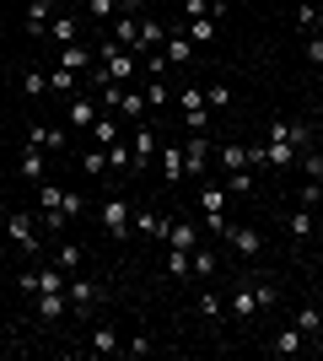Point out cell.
I'll list each match as a JSON object with an SVG mask.
<instances>
[{"label":"cell","mask_w":323,"mask_h":361,"mask_svg":"<svg viewBox=\"0 0 323 361\" xmlns=\"http://www.w3.org/2000/svg\"><path fill=\"white\" fill-rule=\"evenodd\" d=\"M92 54H97V65L108 71V81H113V87H140V75H146V71H140V54H129V49L113 44V38H103Z\"/></svg>","instance_id":"6da1fadb"},{"label":"cell","mask_w":323,"mask_h":361,"mask_svg":"<svg viewBox=\"0 0 323 361\" xmlns=\"http://www.w3.org/2000/svg\"><path fill=\"white\" fill-rule=\"evenodd\" d=\"M97 221H103V232L108 238H129V232H135V205H129V200H103V205H97Z\"/></svg>","instance_id":"7a4b0ae2"},{"label":"cell","mask_w":323,"mask_h":361,"mask_svg":"<svg viewBox=\"0 0 323 361\" xmlns=\"http://www.w3.org/2000/svg\"><path fill=\"white\" fill-rule=\"evenodd\" d=\"M16 286L27 291V297H38V291H65V286H70V270H60V264H44V270H22V275H16Z\"/></svg>","instance_id":"3957f363"},{"label":"cell","mask_w":323,"mask_h":361,"mask_svg":"<svg viewBox=\"0 0 323 361\" xmlns=\"http://www.w3.org/2000/svg\"><path fill=\"white\" fill-rule=\"evenodd\" d=\"M200 211H205V221H210V232H227V226H232V216H227V183H205V189H200Z\"/></svg>","instance_id":"277c9868"},{"label":"cell","mask_w":323,"mask_h":361,"mask_svg":"<svg viewBox=\"0 0 323 361\" xmlns=\"http://www.w3.org/2000/svg\"><path fill=\"white\" fill-rule=\"evenodd\" d=\"M6 232H11V243H22L27 248V259H44V232H38V221L32 216H6Z\"/></svg>","instance_id":"5b68a950"},{"label":"cell","mask_w":323,"mask_h":361,"mask_svg":"<svg viewBox=\"0 0 323 361\" xmlns=\"http://www.w3.org/2000/svg\"><path fill=\"white\" fill-rule=\"evenodd\" d=\"M65 297H70V313L87 318L97 302H103V286H97V281H70V286H65Z\"/></svg>","instance_id":"8992f818"},{"label":"cell","mask_w":323,"mask_h":361,"mask_svg":"<svg viewBox=\"0 0 323 361\" xmlns=\"http://www.w3.org/2000/svg\"><path fill=\"white\" fill-rule=\"evenodd\" d=\"M221 238H227L232 248H237V254H248V259H253V254H264V232H259V226H227Z\"/></svg>","instance_id":"52a82bcc"},{"label":"cell","mask_w":323,"mask_h":361,"mask_svg":"<svg viewBox=\"0 0 323 361\" xmlns=\"http://www.w3.org/2000/svg\"><path fill=\"white\" fill-rule=\"evenodd\" d=\"M129 151H135V167H146L156 157V135H151V124H129Z\"/></svg>","instance_id":"ba28073f"},{"label":"cell","mask_w":323,"mask_h":361,"mask_svg":"<svg viewBox=\"0 0 323 361\" xmlns=\"http://www.w3.org/2000/svg\"><path fill=\"white\" fill-rule=\"evenodd\" d=\"M65 313H70V297H65V291H38V318H44V324H60Z\"/></svg>","instance_id":"9c48e42d"},{"label":"cell","mask_w":323,"mask_h":361,"mask_svg":"<svg viewBox=\"0 0 323 361\" xmlns=\"http://www.w3.org/2000/svg\"><path fill=\"white\" fill-rule=\"evenodd\" d=\"M227 307H232V318H243V324H248L253 313H259V297H253V281H243V286L232 291V297H227Z\"/></svg>","instance_id":"30bf717a"},{"label":"cell","mask_w":323,"mask_h":361,"mask_svg":"<svg viewBox=\"0 0 323 361\" xmlns=\"http://www.w3.org/2000/svg\"><path fill=\"white\" fill-rule=\"evenodd\" d=\"M54 0H27V32H32V44H38V38H44L49 32V22H54Z\"/></svg>","instance_id":"8fae6325"},{"label":"cell","mask_w":323,"mask_h":361,"mask_svg":"<svg viewBox=\"0 0 323 361\" xmlns=\"http://www.w3.org/2000/svg\"><path fill=\"white\" fill-rule=\"evenodd\" d=\"M113 44H124V49L140 44V16L135 11H119V16H113Z\"/></svg>","instance_id":"7c38bea8"},{"label":"cell","mask_w":323,"mask_h":361,"mask_svg":"<svg viewBox=\"0 0 323 361\" xmlns=\"http://www.w3.org/2000/svg\"><path fill=\"white\" fill-rule=\"evenodd\" d=\"M270 350H275V356H302V350H308V334L291 324V329H280L275 340H270Z\"/></svg>","instance_id":"4fadbf2b"},{"label":"cell","mask_w":323,"mask_h":361,"mask_svg":"<svg viewBox=\"0 0 323 361\" xmlns=\"http://www.w3.org/2000/svg\"><path fill=\"white\" fill-rule=\"evenodd\" d=\"M97 114H103V103H92V97H70V124H76V130H92L97 124Z\"/></svg>","instance_id":"5bb4252c"},{"label":"cell","mask_w":323,"mask_h":361,"mask_svg":"<svg viewBox=\"0 0 323 361\" xmlns=\"http://www.w3.org/2000/svg\"><path fill=\"white\" fill-rule=\"evenodd\" d=\"M60 65L81 75V71H92V65H97V54H92L87 44H65V49H60Z\"/></svg>","instance_id":"9a60e30c"},{"label":"cell","mask_w":323,"mask_h":361,"mask_svg":"<svg viewBox=\"0 0 323 361\" xmlns=\"http://www.w3.org/2000/svg\"><path fill=\"white\" fill-rule=\"evenodd\" d=\"M264 167H296V146L291 140H264Z\"/></svg>","instance_id":"2e32d148"},{"label":"cell","mask_w":323,"mask_h":361,"mask_svg":"<svg viewBox=\"0 0 323 361\" xmlns=\"http://www.w3.org/2000/svg\"><path fill=\"white\" fill-rule=\"evenodd\" d=\"M189 162H184V146H162V178L167 183H184Z\"/></svg>","instance_id":"e0dca14e"},{"label":"cell","mask_w":323,"mask_h":361,"mask_svg":"<svg viewBox=\"0 0 323 361\" xmlns=\"http://www.w3.org/2000/svg\"><path fill=\"white\" fill-rule=\"evenodd\" d=\"M167 216H156V211H135V232H146V238H156V243H167Z\"/></svg>","instance_id":"ac0fdd59"},{"label":"cell","mask_w":323,"mask_h":361,"mask_svg":"<svg viewBox=\"0 0 323 361\" xmlns=\"http://www.w3.org/2000/svg\"><path fill=\"white\" fill-rule=\"evenodd\" d=\"M87 350H92V356H113V350H124V345H119V334L108 329V324H97V329L87 334Z\"/></svg>","instance_id":"d6986e66"},{"label":"cell","mask_w":323,"mask_h":361,"mask_svg":"<svg viewBox=\"0 0 323 361\" xmlns=\"http://www.w3.org/2000/svg\"><path fill=\"white\" fill-rule=\"evenodd\" d=\"M108 151V173H140L135 167V151L124 146V140H113V146H103Z\"/></svg>","instance_id":"ffe728a7"},{"label":"cell","mask_w":323,"mask_h":361,"mask_svg":"<svg viewBox=\"0 0 323 361\" xmlns=\"http://www.w3.org/2000/svg\"><path fill=\"white\" fill-rule=\"evenodd\" d=\"M44 173H49V162H44V146H32V140H27V151H22V178L44 183Z\"/></svg>","instance_id":"44dd1931"},{"label":"cell","mask_w":323,"mask_h":361,"mask_svg":"<svg viewBox=\"0 0 323 361\" xmlns=\"http://www.w3.org/2000/svg\"><path fill=\"white\" fill-rule=\"evenodd\" d=\"M167 248H189V254H194V248H200L194 221H172V226H167Z\"/></svg>","instance_id":"7402d4cb"},{"label":"cell","mask_w":323,"mask_h":361,"mask_svg":"<svg viewBox=\"0 0 323 361\" xmlns=\"http://www.w3.org/2000/svg\"><path fill=\"white\" fill-rule=\"evenodd\" d=\"M253 297H259V313H270V307L280 302V281L275 275H259V281H253Z\"/></svg>","instance_id":"603a6c76"},{"label":"cell","mask_w":323,"mask_h":361,"mask_svg":"<svg viewBox=\"0 0 323 361\" xmlns=\"http://www.w3.org/2000/svg\"><path fill=\"white\" fill-rule=\"evenodd\" d=\"M184 162H189V173H205V162H210V146H205V135H189Z\"/></svg>","instance_id":"cb8c5ba5"},{"label":"cell","mask_w":323,"mask_h":361,"mask_svg":"<svg viewBox=\"0 0 323 361\" xmlns=\"http://www.w3.org/2000/svg\"><path fill=\"white\" fill-rule=\"evenodd\" d=\"M189 44H215V16H194V22H184Z\"/></svg>","instance_id":"d4e9b609"},{"label":"cell","mask_w":323,"mask_h":361,"mask_svg":"<svg viewBox=\"0 0 323 361\" xmlns=\"http://www.w3.org/2000/svg\"><path fill=\"white\" fill-rule=\"evenodd\" d=\"M27 140H32V146H44V151H60V146H65V130H49V124H32V130H27Z\"/></svg>","instance_id":"484cf974"},{"label":"cell","mask_w":323,"mask_h":361,"mask_svg":"<svg viewBox=\"0 0 323 361\" xmlns=\"http://www.w3.org/2000/svg\"><path fill=\"white\" fill-rule=\"evenodd\" d=\"M296 329L308 334V340H318L323 334V307H296Z\"/></svg>","instance_id":"4316f807"},{"label":"cell","mask_w":323,"mask_h":361,"mask_svg":"<svg viewBox=\"0 0 323 361\" xmlns=\"http://www.w3.org/2000/svg\"><path fill=\"white\" fill-rule=\"evenodd\" d=\"M44 38H54V44H60V49H65V44H76V16H54Z\"/></svg>","instance_id":"83f0119b"},{"label":"cell","mask_w":323,"mask_h":361,"mask_svg":"<svg viewBox=\"0 0 323 361\" xmlns=\"http://www.w3.org/2000/svg\"><path fill=\"white\" fill-rule=\"evenodd\" d=\"M92 140H97V146H113V140H119V119H113V114H97Z\"/></svg>","instance_id":"f1b7e54d"},{"label":"cell","mask_w":323,"mask_h":361,"mask_svg":"<svg viewBox=\"0 0 323 361\" xmlns=\"http://www.w3.org/2000/svg\"><path fill=\"white\" fill-rule=\"evenodd\" d=\"M189 264H194V281H210V275H215V264H221V259H215L210 248H194V254H189Z\"/></svg>","instance_id":"f546056e"},{"label":"cell","mask_w":323,"mask_h":361,"mask_svg":"<svg viewBox=\"0 0 323 361\" xmlns=\"http://www.w3.org/2000/svg\"><path fill=\"white\" fill-rule=\"evenodd\" d=\"M162 264H167V275H178V281H184V275H194V264H189V248H167V254H162Z\"/></svg>","instance_id":"4dcf8cb0"},{"label":"cell","mask_w":323,"mask_h":361,"mask_svg":"<svg viewBox=\"0 0 323 361\" xmlns=\"http://www.w3.org/2000/svg\"><path fill=\"white\" fill-rule=\"evenodd\" d=\"M318 22H323V16H318V0H302V6H296V27L312 38V32H318Z\"/></svg>","instance_id":"1f68e13d"},{"label":"cell","mask_w":323,"mask_h":361,"mask_svg":"<svg viewBox=\"0 0 323 361\" xmlns=\"http://www.w3.org/2000/svg\"><path fill=\"white\" fill-rule=\"evenodd\" d=\"M60 200H65V189H60V183H38V205H44V211H60ZM65 216V211H60ZM65 221H70V216H65Z\"/></svg>","instance_id":"d6a6232c"},{"label":"cell","mask_w":323,"mask_h":361,"mask_svg":"<svg viewBox=\"0 0 323 361\" xmlns=\"http://www.w3.org/2000/svg\"><path fill=\"white\" fill-rule=\"evenodd\" d=\"M221 307H227V297H221V291H210V281H205V291H200V318H221Z\"/></svg>","instance_id":"836d02e7"},{"label":"cell","mask_w":323,"mask_h":361,"mask_svg":"<svg viewBox=\"0 0 323 361\" xmlns=\"http://www.w3.org/2000/svg\"><path fill=\"white\" fill-rule=\"evenodd\" d=\"M49 92H70V97H76V71L54 65V71H49Z\"/></svg>","instance_id":"e575fe53"},{"label":"cell","mask_w":323,"mask_h":361,"mask_svg":"<svg viewBox=\"0 0 323 361\" xmlns=\"http://www.w3.org/2000/svg\"><path fill=\"white\" fill-rule=\"evenodd\" d=\"M178 108L184 114H205V87H184L178 92Z\"/></svg>","instance_id":"d590c367"},{"label":"cell","mask_w":323,"mask_h":361,"mask_svg":"<svg viewBox=\"0 0 323 361\" xmlns=\"http://www.w3.org/2000/svg\"><path fill=\"white\" fill-rule=\"evenodd\" d=\"M221 167H227V173H243L248 167V146H221Z\"/></svg>","instance_id":"8d00e7d4"},{"label":"cell","mask_w":323,"mask_h":361,"mask_svg":"<svg viewBox=\"0 0 323 361\" xmlns=\"http://www.w3.org/2000/svg\"><path fill=\"white\" fill-rule=\"evenodd\" d=\"M302 157V173L308 178H323V146H308V151H296Z\"/></svg>","instance_id":"74e56055"},{"label":"cell","mask_w":323,"mask_h":361,"mask_svg":"<svg viewBox=\"0 0 323 361\" xmlns=\"http://www.w3.org/2000/svg\"><path fill=\"white\" fill-rule=\"evenodd\" d=\"M54 264L76 275V264H81V248H76V243H60V248H54Z\"/></svg>","instance_id":"f35d334b"},{"label":"cell","mask_w":323,"mask_h":361,"mask_svg":"<svg viewBox=\"0 0 323 361\" xmlns=\"http://www.w3.org/2000/svg\"><path fill=\"white\" fill-rule=\"evenodd\" d=\"M87 16H92V22H113V16H119V0H87Z\"/></svg>","instance_id":"ab89813d"},{"label":"cell","mask_w":323,"mask_h":361,"mask_svg":"<svg viewBox=\"0 0 323 361\" xmlns=\"http://www.w3.org/2000/svg\"><path fill=\"white\" fill-rule=\"evenodd\" d=\"M291 232H296V238H312V232H318V221H312V211H308V205H302V211L291 216Z\"/></svg>","instance_id":"60d3db41"},{"label":"cell","mask_w":323,"mask_h":361,"mask_svg":"<svg viewBox=\"0 0 323 361\" xmlns=\"http://www.w3.org/2000/svg\"><path fill=\"white\" fill-rule=\"evenodd\" d=\"M248 189H253V173H227V195H248Z\"/></svg>","instance_id":"b9f144b4"},{"label":"cell","mask_w":323,"mask_h":361,"mask_svg":"<svg viewBox=\"0 0 323 361\" xmlns=\"http://www.w3.org/2000/svg\"><path fill=\"white\" fill-rule=\"evenodd\" d=\"M81 167H87V173H108V151H103V146H92L87 157H81Z\"/></svg>","instance_id":"7bdbcfd3"},{"label":"cell","mask_w":323,"mask_h":361,"mask_svg":"<svg viewBox=\"0 0 323 361\" xmlns=\"http://www.w3.org/2000/svg\"><path fill=\"white\" fill-rule=\"evenodd\" d=\"M205 108H232V87H205Z\"/></svg>","instance_id":"ee69618b"},{"label":"cell","mask_w":323,"mask_h":361,"mask_svg":"<svg viewBox=\"0 0 323 361\" xmlns=\"http://www.w3.org/2000/svg\"><path fill=\"white\" fill-rule=\"evenodd\" d=\"M151 350H156V340H151V334H135V340L124 345V356H151Z\"/></svg>","instance_id":"f6af8a7d"},{"label":"cell","mask_w":323,"mask_h":361,"mask_svg":"<svg viewBox=\"0 0 323 361\" xmlns=\"http://www.w3.org/2000/svg\"><path fill=\"white\" fill-rule=\"evenodd\" d=\"M22 87H27L32 97H44V92H49V75H44V71H27V81H22Z\"/></svg>","instance_id":"bcb514c9"},{"label":"cell","mask_w":323,"mask_h":361,"mask_svg":"<svg viewBox=\"0 0 323 361\" xmlns=\"http://www.w3.org/2000/svg\"><path fill=\"white\" fill-rule=\"evenodd\" d=\"M60 211H65V216H81V211H87V200H81V195H70V189H65V200H60Z\"/></svg>","instance_id":"7dc6e473"},{"label":"cell","mask_w":323,"mask_h":361,"mask_svg":"<svg viewBox=\"0 0 323 361\" xmlns=\"http://www.w3.org/2000/svg\"><path fill=\"white\" fill-rule=\"evenodd\" d=\"M194 16H210V0H184V22H194Z\"/></svg>","instance_id":"c3c4849f"},{"label":"cell","mask_w":323,"mask_h":361,"mask_svg":"<svg viewBox=\"0 0 323 361\" xmlns=\"http://www.w3.org/2000/svg\"><path fill=\"white\" fill-rule=\"evenodd\" d=\"M308 60L323 65V32H312V38H308Z\"/></svg>","instance_id":"681fc988"},{"label":"cell","mask_w":323,"mask_h":361,"mask_svg":"<svg viewBox=\"0 0 323 361\" xmlns=\"http://www.w3.org/2000/svg\"><path fill=\"white\" fill-rule=\"evenodd\" d=\"M146 103H151V108H167V87H146Z\"/></svg>","instance_id":"f907efd6"},{"label":"cell","mask_w":323,"mask_h":361,"mask_svg":"<svg viewBox=\"0 0 323 361\" xmlns=\"http://www.w3.org/2000/svg\"><path fill=\"white\" fill-rule=\"evenodd\" d=\"M184 130L189 135H205V114H184Z\"/></svg>","instance_id":"816d5d0a"},{"label":"cell","mask_w":323,"mask_h":361,"mask_svg":"<svg viewBox=\"0 0 323 361\" xmlns=\"http://www.w3.org/2000/svg\"><path fill=\"white\" fill-rule=\"evenodd\" d=\"M312 135H318V146H323V124H312Z\"/></svg>","instance_id":"f5cc1de1"},{"label":"cell","mask_w":323,"mask_h":361,"mask_svg":"<svg viewBox=\"0 0 323 361\" xmlns=\"http://www.w3.org/2000/svg\"><path fill=\"white\" fill-rule=\"evenodd\" d=\"M312 238H318V254H323V226H318V232H312Z\"/></svg>","instance_id":"db71d44e"},{"label":"cell","mask_w":323,"mask_h":361,"mask_svg":"<svg viewBox=\"0 0 323 361\" xmlns=\"http://www.w3.org/2000/svg\"><path fill=\"white\" fill-rule=\"evenodd\" d=\"M318 87H323V65H318Z\"/></svg>","instance_id":"11a10c76"},{"label":"cell","mask_w":323,"mask_h":361,"mask_svg":"<svg viewBox=\"0 0 323 361\" xmlns=\"http://www.w3.org/2000/svg\"><path fill=\"white\" fill-rule=\"evenodd\" d=\"M318 205H323V183H318Z\"/></svg>","instance_id":"9f6ffc18"},{"label":"cell","mask_w":323,"mask_h":361,"mask_svg":"<svg viewBox=\"0 0 323 361\" xmlns=\"http://www.w3.org/2000/svg\"><path fill=\"white\" fill-rule=\"evenodd\" d=\"M318 16H323V0H318Z\"/></svg>","instance_id":"6f0895ef"}]
</instances>
